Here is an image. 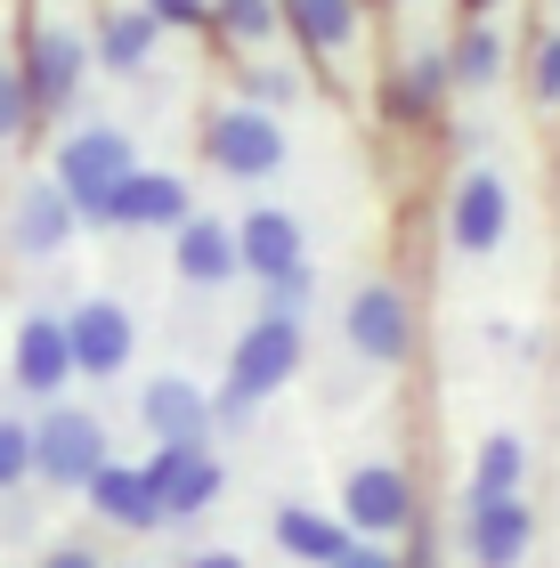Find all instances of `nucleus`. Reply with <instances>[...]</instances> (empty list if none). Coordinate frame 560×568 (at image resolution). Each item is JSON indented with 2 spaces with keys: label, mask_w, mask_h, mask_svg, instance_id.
I'll return each mask as SVG.
<instances>
[{
  "label": "nucleus",
  "mask_w": 560,
  "mask_h": 568,
  "mask_svg": "<svg viewBox=\"0 0 560 568\" xmlns=\"http://www.w3.org/2000/svg\"><path fill=\"white\" fill-rule=\"evenodd\" d=\"M293 374H301V325L293 317H252L244 342L227 349V382H220V398H212V423L244 430L252 406H261L268 390H285Z\"/></svg>",
  "instance_id": "obj_1"
},
{
  "label": "nucleus",
  "mask_w": 560,
  "mask_h": 568,
  "mask_svg": "<svg viewBox=\"0 0 560 568\" xmlns=\"http://www.w3.org/2000/svg\"><path fill=\"white\" fill-rule=\"evenodd\" d=\"M139 171V154H131V139L122 131H73L65 146H58V187H65V203H73V220H106V195L122 187V179Z\"/></svg>",
  "instance_id": "obj_2"
},
{
  "label": "nucleus",
  "mask_w": 560,
  "mask_h": 568,
  "mask_svg": "<svg viewBox=\"0 0 560 568\" xmlns=\"http://www.w3.org/2000/svg\"><path fill=\"white\" fill-rule=\"evenodd\" d=\"M98 463H106V430H98V415H82V406H49V415L33 423V471L49 487H90Z\"/></svg>",
  "instance_id": "obj_3"
},
{
  "label": "nucleus",
  "mask_w": 560,
  "mask_h": 568,
  "mask_svg": "<svg viewBox=\"0 0 560 568\" xmlns=\"http://www.w3.org/2000/svg\"><path fill=\"white\" fill-rule=\"evenodd\" d=\"M342 520H349V536H366V545H381V536H398V528H415V487H406L398 463H358V471H349Z\"/></svg>",
  "instance_id": "obj_4"
},
{
  "label": "nucleus",
  "mask_w": 560,
  "mask_h": 568,
  "mask_svg": "<svg viewBox=\"0 0 560 568\" xmlns=\"http://www.w3.org/2000/svg\"><path fill=\"white\" fill-rule=\"evenodd\" d=\"M139 471H146V487H155L163 520H195V511H212L220 504V479H227L212 447H155Z\"/></svg>",
  "instance_id": "obj_5"
},
{
  "label": "nucleus",
  "mask_w": 560,
  "mask_h": 568,
  "mask_svg": "<svg viewBox=\"0 0 560 568\" xmlns=\"http://www.w3.org/2000/svg\"><path fill=\"white\" fill-rule=\"evenodd\" d=\"M212 163L227 179H268L276 163H285V131H276L268 106H227L212 122Z\"/></svg>",
  "instance_id": "obj_6"
},
{
  "label": "nucleus",
  "mask_w": 560,
  "mask_h": 568,
  "mask_svg": "<svg viewBox=\"0 0 560 568\" xmlns=\"http://www.w3.org/2000/svg\"><path fill=\"white\" fill-rule=\"evenodd\" d=\"M406 342H415V308H406L398 284H358L349 293V349L374 357V366H398Z\"/></svg>",
  "instance_id": "obj_7"
},
{
  "label": "nucleus",
  "mask_w": 560,
  "mask_h": 568,
  "mask_svg": "<svg viewBox=\"0 0 560 568\" xmlns=\"http://www.w3.org/2000/svg\"><path fill=\"white\" fill-rule=\"evenodd\" d=\"M301 261H309V236H301V220L285 212V203H261V212H244V227H236V268H244V276L276 284V276L301 268Z\"/></svg>",
  "instance_id": "obj_8"
},
{
  "label": "nucleus",
  "mask_w": 560,
  "mask_h": 568,
  "mask_svg": "<svg viewBox=\"0 0 560 568\" xmlns=\"http://www.w3.org/2000/svg\"><path fill=\"white\" fill-rule=\"evenodd\" d=\"M17 390L24 398H58L73 382V342H65V317H24L17 325V357H9Z\"/></svg>",
  "instance_id": "obj_9"
},
{
  "label": "nucleus",
  "mask_w": 560,
  "mask_h": 568,
  "mask_svg": "<svg viewBox=\"0 0 560 568\" xmlns=\"http://www.w3.org/2000/svg\"><path fill=\"white\" fill-rule=\"evenodd\" d=\"M65 342H73V374H122L131 366V308L122 301H82L65 317Z\"/></svg>",
  "instance_id": "obj_10"
},
{
  "label": "nucleus",
  "mask_w": 560,
  "mask_h": 568,
  "mask_svg": "<svg viewBox=\"0 0 560 568\" xmlns=\"http://www.w3.org/2000/svg\"><path fill=\"white\" fill-rule=\"evenodd\" d=\"M139 415H146V430H155V447H212V398H203L195 382H180V374L146 382Z\"/></svg>",
  "instance_id": "obj_11"
},
{
  "label": "nucleus",
  "mask_w": 560,
  "mask_h": 568,
  "mask_svg": "<svg viewBox=\"0 0 560 568\" xmlns=\"http://www.w3.org/2000/svg\"><path fill=\"white\" fill-rule=\"evenodd\" d=\"M73 90H82V33L49 24V33H33V58H24V98H33V114H58L73 106Z\"/></svg>",
  "instance_id": "obj_12"
},
{
  "label": "nucleus",
  "mask_w": 560,
  "mask_h": 568,
  "mask_svg": "<svg viewBox=\"0 0 560 568\" xmlns=\"http://www.w3.org/2000/svg\"><path fill=\"white\" fill-rule=\"evenodd\" d=\"M447 227H455V252H496L503 227H512V195H503V179L496 171H471L464 187H455Z\"/></svg>",
  "instance_id": "obj_13"
},
{
  "label": "nucleus",
  "mask_w": 560,
  "mask_h": 568,
  "mask_svg": "<svg viewBox=\"0 0 560 568\" xmlns=\"http://www.w3.org/2000/svg\"><path fill=\"white\" fill-rule=\"evenodd\" d=\"M187 220V187L171 171H131L122 187L106 195V220L98 227H180Z\"/></svg>",
  "instance_id": "obj_14"
},
{
  "label": "nucleus",
  "mask_w": 560,
  "mask_h": 568,
  "mask_svg": "<svg viewBox=\"0 0 560 568\" xmlns=\"http://www.w3.org/2000/svg\"><path fill=\"white\" fill-rule=\"evenodd\" d=\"M82 496L98 504V520H114V528H163V504H155V487H146V471L139 463H98L90 471V487Z\"/></svg>",
  "instance_id": "obj_15"
},
{
  "label": "nucleus",
  "mask_w": 560,
  "mask_h": 568,
  "mask_svg": "<svg viewBox=\"0 0 560 568\" xmlns=\"http://www.w3.org/2000/svg\"><path fill=\"white\" fill-rule=\"evenodd\" d=\"M528 536H537V520H528L520 496L471 504V560H479V568H520V560H528Z\"/></svg>",
  "instance_id": "obj_16"
},
{
  "label": "nucleus",
  "mask_w": 560,
  "mask_h": 568,
  "mask_svg": "<svg viewBox=\"0 0 560 568\" xmlns=\"http://www.w3.org/2000/svg\"><path fill=\"white\" fill-rule=\"evenodd\" d=\"M73 203H65V187L58 179H41V187H24L17 195V220H9V236H17V252H33V261H49V252H58L65 236H73Z\"/></svg>",
  "instance_id": "obj_17"
},
{
  "label": "nucleus",
  "mask_w": 560,
  "mask_h": 568,
  "mask_svg": "<svg viewBox=\"0 0 560 568\" xmlns=\"http://www.w3.org/2000/svg\"><path fill=\"white\" fill-rule=\"evenodd\" d=\"M171 244H180V276H187V284H227V276H244V268H236V227H220V220H203V212H187L180 227H171Z\"/></svg>",
  "instance_id": "obj_18"
},
{
  "label": "nucleus",
  "mask_w": 560,
  "mask_h": 568,
  "mask_svg": "<svg viewBox=\"0 0 560 568\" xmlns=\"http://www.w3.org/2000/svg\"><path fill=\"white\" fill-rule=\"evenodd\" d=\"M276 545H285L293 560H309V568H334L358 536H349V520H334V511H309V504H285L276 511Z\"/></svg>",
  "instance_id": "obj_19"
},
{
  "label": "nucleus",
  "mask_w": 560,
  "mask_h": 568,
  "mask_svg": "<svg viewBox=\"0 0 560 568\" xmlns=\"http://www.w3.org/2000/svg\"><path fill=\"white\" fill-rule=\"evenodd\" d=\"M276 24H293L317 58H334L358 41V0H276Z\"/></svg>",
  "instance_id": "obj_20"
},
{
  "label": "nucleus",
  "mask_w": 560,
  "mask_h": 568,
  "mask_svg": "<svg viewBox=\"0 0 560 568\" xmlns=\"http://www.w3.org/2000/svg\"><path fill=\"white\" fill-rule=\"evenodd\" d=\"M155 33H163V24L146 9H106V24H98V58H106L114 73H139L146 58H155Z\"/></svg>",
  "instance_id": "obj_21"
},
{
  "label": "nucleus",
  "mask_w": 560,
  "mask_h": 568,
  "mask_svg": "<svg viewBox=\"0 0 560 568\" xmlns=\"http://www.w3.org/2000/svg\"><path fill=\"white\" fill-rule=\"evenodd\" d=\"M520 471H528V455H520V438L512 430H496L488 447H479V471H471V504H496V496H520Z\"/></svg>",
  "instance_id": "obj_22"
},
{
  "label": "nucleus",
  "mask_w": 560,
  "mask_h": 568,
  "mask_svg": "<svg viewBox=\"0 0 560 568\" xmlns=\"http://www.w3.org/2000/svg\"><path fill=\"white\" fill-rule=\"evenodd\" d=\"M447 65H455V82L488 90V82H503V41L488 33V24H471V33H464V41L447 49Z\"/></svg>",
  "instance_id": "obj_23"
},
{
  "label": "nucleus",
  "mask_w": 560,
  "mask_h": 568,
  "mask_svg": "<svg viewBox=\"0 0 560 568\" xmlns=\"http://www.w3.org/2000/svg\"><path fill=\"white\" fill-rule=\"evenodd\" d=\"M447 82H455L447 58H415V65H406V82H398V114H430L447 98Z\"/></svg>",
  "instance_id": "obj_24"
},
{
  "label": "nucleus",
  "mask_w": 560,
  "mask_h": 568,
  "mask_svg": "<svg viewBox=\"0 0 560 568\" xmlns=\"http://www.w3.org/2000/svg\"><path fill=\"white\" fill-rule=\"evenodd\" d=\"M212 24L227 41H268L276 33V0H212Z\"/></svg>",
  "instance_id": "obj_25"
},
{
  "label": "nucleus",
  "mask_w": 560,
  "mask_h": 568,
  "mask_svg": "<svg viewBox=\"0 0 560 568\" xmlns=\"http://www.w3.org/2000/svg\"><path fill=\"white\" fill-rule=\"evenodd\" d=\"M309 301H317V276H309V261H301V268H285V276H276L268 284V317H309Z\"/></svg>",
  "instance_id": "obj_26"
},
{
  "label": "nucleus",
  "mask_w": 560,
  "mask_h": 568,
  "mask_svg": "<svg viewBox=\"0 0 560 568\" xmlns=\"http://www.w3.org/2000/svg\"><path fill=\"white\" fill-rule=\"evenodd\" d=\"M33 479V423H0V487Z\"/></svg>",
  "instance_id": "obj_27"
},
{
  "label": "nucleus",
  "mask_w": 560,
  "mask_h": 568,
  "mask_svg": "<svg viewBox=\"0 0 560 568\" xmlns=\"http://www.w3.org/2000/svg\"><path fill=\"white\" fill-rule=\"evenodd\" d=\"M24 114H33V98H24V73H0V139H17Z\"/></svg>",
  "instance_id": "obj_28"
},
{
  "label": "nucleus",
  "mask_w": 560,
  "mask_h": 568,
  "mask_svg": "<svg viewBox=\"0 0 560 568\" xmlns=\"http://www.w3.org/2000/svg\"><path fill=\"white\" fill-rule=\"evenodd\" d=\"M155 24H212V0H146Z\"/></svg>",
  "instance_id": "obj_29"
},
{
  "label": "nucleus",
  "mask_w": 560,
  "mask_h": 568,
  "mask_svg": "<svg viewBox=\"0 0 560 568\" xmlns=\"http://www.w3.org/2000/svg\"><path fill=\"white\" fill-rule=\"evenodd\" d=\"M252 90H261V106H285V98H293V73H285V65H261V73H252Z\"/></svg>",
  "instance_id": "obj_30"
},
{
  "label": "nucleus",
  "mask_w": 560,
  "mask_h": 568,
  "mask_svg": "<svg viewBox=\"0 0 560 568\" xmlns=\"http://www.w3.org/2000/svg\"><path fill=\"white\" fill-rule=\"evenodd\" d=\"M537 98H552V106H560V41L537 49Z\"/></svg>",
  "instance_id": "obj_31"
},
{
  "label": "nucleus",
  "mask_w": 560,
  "mask_h": 568,
  "mask_svg": "<svg viewBox=\"0 0 560 568\" xmlns=\"http://www.w3.org/2000/svg\"><path fill=\"white\" fill-rule=\"evenodd\" d=\"M334 568H398V560H390V552H381V545H366V536H358V545H349V552H342Z\"/></svg>",
  "instance_id": "obj_32"
},
{
  "label": "nucleus",
  "mask_w": 560,
  "mask_h": 568,
  "mask_svg": "<svg viewBox=\"0 0 560 568\" xmlns=\"http://www.w3.org/2000/svg\"><path fill=\"white\" fill-rule=\"evenodd\" d=\"M41 568H98V560H90V552H49Z\"/></svg>",
  "instance_id": "obj_33"
},
{
  "label": "nucleus",
  "mask_w": 560,
  "mask_h": 568,
  "mask_svg": "<svg viewBox=\"0 0 560 568\" xmlns=\"http://www.w3.org/2000/svg\"><path fill=\"white\" fill-rule=\"evenodd\" d=\"M187 568H244V560H236V552H195Z\"/></svg>",
  "instance_id": "obj_34"
},
{
  "label": "nucleus",
  "mask_w": 560,
  "mask_h": 568,
  "mask_svg": "<svg viewBox=\"0 0 560 568\" xmlns=\"http://www.w3.org/2000/svg\"><path fill=\"white\" fill-rule=\"evenodd\" d=\"M398 568H439V552H430V545H415V552H406Z\"/></svg>",
  "instance_id": "obj_35"
},
{
  "label": "nucleus",
  "mask_w": 560,
  "mask_h": 568,
  "mask_svg": "<svg viewBox=\"0 0 560 568\" xmlns=\"http://www.w3.org/2000/svg\"><path fill=\"white\" fill-rule=\"evenodd\" d=\"M488 9H496V0H464V17H471V24H488Z\"/></svg>",
  "instance_id": "obj_36"
}]
</instances>
